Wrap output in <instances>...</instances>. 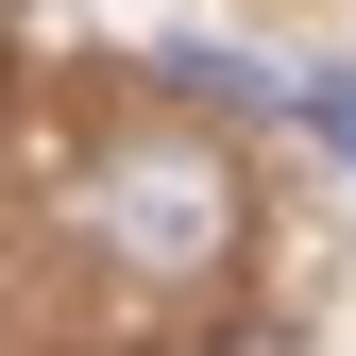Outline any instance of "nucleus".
<instances>
[{"mask_svg": "<svg viewBox=\"0 0 356 356\" xmlns=\"http://www.w3.org/2000/svg\"><path fill=\"white\" fill-rule=\"evenodd\" d=\"M85 220H102V254H136V272H204V254L238 238V187H220L204 136H119L85 170Z\"/></svg>", "mask_w": 356, "mask_h": 356, "instance_id": "f257e3e1", "label": "nucleus"}, {"mask_svg": "<svg viewBox=\"0 0 356 356\" xmlns=\"http://www.w3.org/2000/svg\"><path fill=\"white\" fill-rule=\"evenodd\" d=\"M170 85H187V102H220V119H272V102H289V85L254 68V51H204V34L170 51Z\"/></svg>", "mask_w": 356, "mask_h": 356, "instance_id": "f03ea898", "label": "nucleus"}, {"mask_svg": "<svg viewBox=\"0 0 356 356\" xmlns=\"http://www.w3.org/2000/svg\"><path fill=\"white\" fill-rule=\"evenodd\" d=\"M289 119H305L339 170H356V68H305V85H289Z\"/></svg>", "mask_w": 356, "mask_h": 356, "instance_id": "7ed1b4c3", "label": "nucleus"}]
</instances>
